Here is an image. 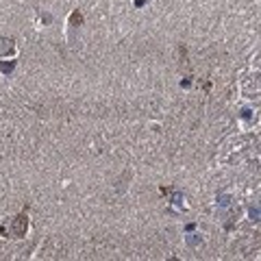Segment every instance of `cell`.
I'll use <instances>...</instances> for the list:
<instances>
[{
	"label": "cell",
	"instance_id": "obj_1",
	"mask_svg": "<svg viewBox=\"0 0 261 261\" xmlns=\"http://www.w3.org/2000/svg\"><path fill=\"white\" fill-rule=\"evenodd\" d=\"M27 218L24 216H18L11 222V228H9V235H7V238H22L24 235V231H27Z\"/></svg>",
	"mask_w": 261,
	"mask_h": 261
}]
</instances>
